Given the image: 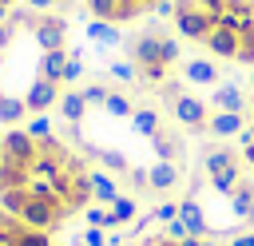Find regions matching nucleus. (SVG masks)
<instances>
[{
  "instance_id": "1",
  "label": "nucleus",
  "mask_w": 254,
  "mask_h": 246,
  "mask_svg": "<svg viewBox=\"0 0 254 246\" xmlns=\"http://www.w3.org/2000/svg\"><path fill=\"white\" fill-rule=\"evenodd\" d=\"M95 198V175L87 159L52 135L48 123L8 127L0 135V206L36 230H64L87 214Z\"/></svg>"
},
{
  "instance_id": "2",
  "label": "nucleus",
  "mask_w": 254,
  "mask_h": 246,
  "mask_svg": "<svg viewBox=\"0 0 254 246\" xmlns=\"http://www.w3.org/2000/svg\"><path fill=\"white\" fill-rule=\"evenodd\" d=\"M171 24L187 44L254 67V0H171Z\"/></svg>"
},
{
  "instance_id": "3",
  "label": "nucleus",
  "mask_w": 254,
  "mask_h": 246,
  "mask_svg": "<svg viewBox=\"0 0 254 246\" xmlns=\"http://www.w3.org/2000/svg\"><path fill=\"white\" fill-rule=\"evenodd\" d=\"M127 56L143 83H163L179 60V40L163 28H143L139 36H127Z\"/></svg>"
},
{
  "instance_id": "4",
  "label": "nucleus",
  "mask_w": 254,
  "mask_h": 246,
  "mask_svg": "<svg viewBox=\"0 0 254 246\" xmlns=\"http://www.w3.org/2000/svg\"><path fill=\"white\" fill-rule=\"evenodd\" d=\"M167 0H87V12L95 24H111V28H123V24H135V20H147L163 8Z\"/></svg>"
},
{
  "instance_id": "5",
  "label": "nucleus",
  "mask_w": 254,
  "mask_h": 246,
  "mask_svg": "<svg viewBox=\"0 0 254 246\" xmlns=\"http://www.w3.org/2000/svg\"><path fill=\"white\" fill-rule=\"evenodd\" d=\"M0 246H56L48 230L28 226L24 218H16L8 206H0Z\"/></svg>"
},
{
  "instance_id": "6",
  "label": "nucleus",
  "mask_w": 254,
  "mask_h": 246,
  "mask_svg": "<svg viewBox=\"0 0 254 246\" xmlns=\"http://www.w3.org/2000/svg\"><path fill=\"white\" fill-rule=\"evenodd\" d=\"M206 175H210V183H214L222 194H230V190L242 183V163H238L234 151H210V155H206Z\"/></svg>"
},
{
  "instance_id": "7",
  "label": "nucleus",
  "mask_w": 254,
  "mask_h": 246,
  "mask_svg": "<svg viewBox=\"0 0 254 246\" xmlns=\"http://www.w3.org/2000/svg\"><path fill=\"white\" fill-rule=\"evenodd\" d=\"M179 218H183L187 234H194V238H202V234H206V218H202V210H198V202H194V198H183Z\"/></svg>"
},
{
  "instance_id": "8",
  "label": "nucleus",
  "mask_w": 254,
  "mask_h": 246,
  "mask_svg": "<svg viewBox=\"0 0 254 246\" xmlns=\"http://www.w3.org/2000/svg\"><path fill=\"white\" fill-rule=\"evenodd\" d=\"M175 115L183 119V123H206V107L198 103V99H190V95H183V99H175Z\"/></svg>"
},
{
  "instance_id": "9",
  "label": "nucleus",
  "mask_w": 254,
  "mask_h": 246,
  "mask_svg": "<svg viewBox=\"0 0 254 246\" xmlns=\"http://www.w3.org/2000/svg\"><path fill=\"white\" fill-rule=\"evenodd\" d=\"M187 79H190V83H214L218 71H214V63H206V60H190V63H187Z\"/></svg>"
},
{
  "instance_id": "10",
  "label": "nucleus",
  "mask_w": 254,
  "mask_h": 246,
  "mask_svg": "<svg viewBox=\"0 0 254 246\" xmlns=\"http://www.w3.org/2000/svg\"><path fill=\"white\" fill-rule=\"evenodd\" d=\"M214 103H218V107H226L230 115H238V107H242V95H238V87L230 83V87H222V91L214 95Z\"/></svg>"
},
{
  "instance_id": "11",
  "label": "nucleus",
  "mask_w": 254,
  "mask_h": 246,
  "mask_svg": "<svg viewBox=\"0 0 254 246\" xmlns=\"http://www.w3.org/2000/svg\"><path fill=\"white\" fill-rule=\"evenodd\" d=\"M206 127L218 131V135H234V131H242V119L238 115H218V119H206Z\"/></svg>"
},
{
  "instance_id": "12",
  "label": "nucleus",
  "mask_w": 254,
  "mask_h": 246,
  "mask_svg": "<svg viewBox=\"0 0 254 246\" xmlns=\"http://www.w3.org/2000/svg\"><path fill=\"white\" fill-rule=\"evenodd\" d=\"M143 246H210V242H198L194 234H187V238H175V234H159V238H151V242H143Z\"/></svg>"
},
{
  "instance_id": "13",
  "label": "nucleus",
  "mask_w": 254,
  "mask_h": 246,
  "mask_svg": "<svg viewBox=\"0 0 254 246\" xmlns=\"http://www.w3.org/2000/svg\"><path fill=\"white\" fill-rule=\"evenodd\" d=\"M242 159L254 167V99H250V123L242 127Z\"/></svg>"
},
{
  "instance_id": "14",
  "label": "nucleus",
  "mask_w": 254,
  "mask_h": 246,
  "mask_svg": "<svg viewBox=\"0 0 254 246\" xmlns=\"http://www.w3.org/2000/svg\"><path fill=\"white\" fill-rule=\"evenodd\" d=\"M147 179L155 183V190H167V186L175 183V167H171V163H159V167H155V171H151Z\"/></svg>"
},
{
  "instance_id": "15",
  "label": "nucleus",
  "mask_w": 254,
  "mask_h": 246,
  "mask_svg": "<svg viewBox=\"0 0 254 246\" xmlns=\"http://www.w3.org/2000/svg\"><path fill=\"white\" fill-rule=\"evenodd\" d=\"M36 12H67V8H79V0H28ZM87 4V0H83Z\"/></svg>"
},
{
  "instance_id": "16",
  "label": "nucleus",
  "mask_w": 254,
  "mask_h": 246,
  "mask_svg": "<svg viewBox=\"0 0 254 246\" xmlns=\"http://www.w3.org/2000/svg\"><path fill=\"white\" fill-rule=\"evenodd\" d=\"M64 111H67V119L83 115V95H79V91H75V95H67V99H64Z\"/></svg>"
},
{
  "instance_id": "17",
  "label": "nucleus",
  "mask_w": 254,
  "mask_h": 246,
  "mask_svg": "<svg viewBox=\"0 0 254 246\" xmlns=\"http://www.w3.org/2000/svg\"><path fill=\"white\" fill-rule=\"evenodd\" d=\"M83 238H87V246H103V234H99V230H87Z\"/></svg>"
},
{
  "instance_id": "18",
  "label": "nucleus",
  "mask_w": 254,
  "mask_h": 246,
  "mask_svg": "<svg viewBox=\"0 0 254 246\" xmlns=\"http://www.w3.org/2000/svg\"><path fill=\"white\" fill-rule=\"evenodd\" d=\"M230 246H254V234H242V238H234Z\"/></svg>"
},
{
  "instance_id": "19",
  "label": "nucleus",
  "mask_w": 254,
  "mask_h": 246,
  "mask_svg": "<svg viewBox=\"0 0 254 246\" xmlns=\"http://www.w3.org/2000/svg\"><path fill=\"white\" fill-rule=\"evenodd\" d=\"M16 0H0V16H8V8H12Z\"/></svg>"
}]
</instances>
